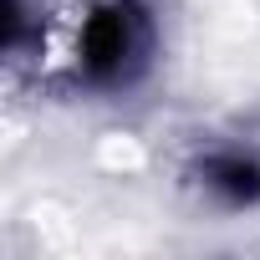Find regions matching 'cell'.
<instances>
[{"label": "cell", "instance_id": "6da1fadb", "mask_svg": "<svg viewBox=\"0 0 260 260\" xmlns=\"http://www.w3.org/2000/svg\"><path fill=\"white\" fill-rule=\"evenodd\" d=\"M153 51V21L143 0H87L46 36L51 72L77 87H127Z\"/></svg>", "mask_w": 260, "mask_h": 260}, {"label": "cell", "instance_id": "7a4b0ae2", "mask_svg": "<svg viewBox=\"0 0 260 260\" xmlns=\"http://www.w3.org/2000/svg\"><path fill=\"white\" fill-rule=\"evenodd\" d=\"M199 184L224 199V204H260V158L255 153H240V148H224V153H209L199 164Z\"/></svg>", "mask_w": 260, "mask_h": 260}]
</instances>
